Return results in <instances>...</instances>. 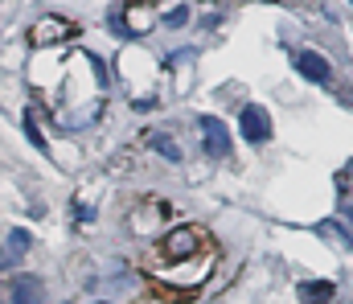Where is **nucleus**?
Wrapping results in <instances>:
<instances>
[{
    "label": "nucleus",
    "instance_id": "5",
    "mask_svg": "<svg viewBox=\"0 0 353 304\" xmlns=\"http://www.w3.org/2000/svg\"><path fill=\"white\" fill-rule=\"evenodd\" d=\"M239 119H243L239 128H243V136H247L251 144H263V140H271V119H267L263 107H255V103H251V107H243V115H239Z\"/></svg>",
    "mask_w": 353,
    "mask_h": 304
},
{
    "label": "nucleus",
    "instance_id": "6",
    "mask_svg": "<svg viewBox=\"0 0 353 304\" xmlns=\"http://www.w3.org/2000/svg\"><path fill=\"white\" fill-rule=\"evenodd\" d=\"M201 140H205V152H210V156H226V152H230V132H226V123L214 119V115L201 119Z\"/></svg>",
    "mask_w": 353,
    "mask_h": 304
},
{
    "label": "nucleus",
    "instance_id": "2",
    "mask_svg": "<svg viewBox=\"0 0 353 304\" xmlns=\"http://www.w3.org/2000/svg\"><path fill=\"white\" fill-rule=\"evenodd\" d=\"M74 33H79L74 21H66V17H41V21H33V29H29V45H33V50H46V45L70 41Z\"/></svg>",
    "mask_w": 353,
    "mask_h": 304
},
{
    "label": "nucleus",
    "instance_id": "8",
    "mask_svg": "<svg viewBox=\"0 0 353 304\" xmlns=\"http://www.w3.org/2000/svg\"><path fill=\"white\" fill-rule=\"evenodd\" d=\"M300 296H304L308 304H325L329 296H333V284H329V280H312V284L300 288Z\"/></svg>",
    "mask_w": 353,
    "mask_h": 304
},
{
    "label": "nucleus",
    "instance_id": "11",
    "mask_svg": "<svg viewBox=\"0 0 353 304\" xmlns=\"http://www.w3.org/2000/svg\"><path fill=\"white\" fill-rule=\"evenodd\" d=\"M25 136H29V140H33V144H37V148L46 152V140H41V132H37V123H33V111L25 115Z\"/></svg>",
    "mask_w": 353,
    "mask_h": 304
},
{
    "label": "nucleus",
    "instance_id": "12",
    "mask_svg": "<svg viewBox=\"0 0 353 304\" xmlns=\"http://www.w3.org/2000/svg\"><path fill=\"white\" fill-rule=\"evenodd\" d=\"M185 21H189V8H173V12L165 17V25H169V29H181Z\"/></svg>",
    "mask_w": 353,
    "mask_h": 304
},
{
    "label": "nucleus",
    "instance_id": "3",
    "mask_svg": "<svg viewBox=\"0 0 353 304\" xmlns=\"http://www.w3.org/2000/svg\"><path fill=\"white\" fill-rule=\"evenodd\" d=\"M4 301L8 304H46V288L37 276H12L4 284Z\"/></svg>",
    "mask_w": 353,
    "mask_h": 304
},
{
    "label": "nucleus",
    "instance_id": "9",
    "mask_svg": "<svg viewBox=\"0 0 353 304\" xmlns=\"http://www.w3.org/2000/svg\"><path fill=\"white\" fill-rule=\"evenodd\" d=\"M25 247H29V234H25V230H8V243H4V263H12L17 255H25Z\"/></svg>",
    "mask_w": 353,
    "mask_h": 304
},
{
    "label": "nucleus",
    "instance_id": "4",
    "mask_svg": "<svg viewBox=\"0 0 353 304\" xmlns=\"http://www.w3.org/2000/svg\"><path fill=\"white\" fill-rule=\"evenodd\" d=\"M292 62H296V70H300L308 83H329V79H333V66H329L321 54H312V50H296Z\"/></svg>",
    "mask_w": 353,
    "mask_h": 304
},
{
    "label": "nucleus",
    "instance_id": "10",
    "mask_svg": "<svg viewBox=\"0 0 353 304\" xmlns=\"http://www.w3.org/2000/svg\"><path fill=\"white\" fill-rule=\"evenodd\" d=\"M152 148H157L165 161H181V148L173 144V136H165V132H157V136H152Z\"/></svg>",
    "mask_w": 353,
    "mask_h": 304
},
{
    "label": "nucleus",
    "instance_id": "7",
    "mask_svg": "<svg viewBox=\"0 0 353 304\" xmlns=\"http://www.w3.org/2000/svg\"><path fill=\"white\" fill-rule=\"evenodd\" d=\"M115 21H128V25H119L123 33H144V29H148V8H144V4H132L123 17L115 12Z\"/></svg>",
    "mask_w": 353,
    "mask_h": 304
},
{
    "label": "nucleus",
    "instance_id": "1",
    "mask_svg": "<svg viewBox=\"0 0 353 304\" xmlns=\"http://www.w3.org/2000/svg\"><path fill=\"white\" fill-rule=\"evenodd\" d=\"M214 243H210V234L201 230V226H176L169 230L157 247H152V255L144 259V267L161 280V284H173L176 296L185 292V296H193L205 280H210V272H214Z\"/></svg>",
    "mask_w": 353,
    "mask_h": 304
}]
</instances>
